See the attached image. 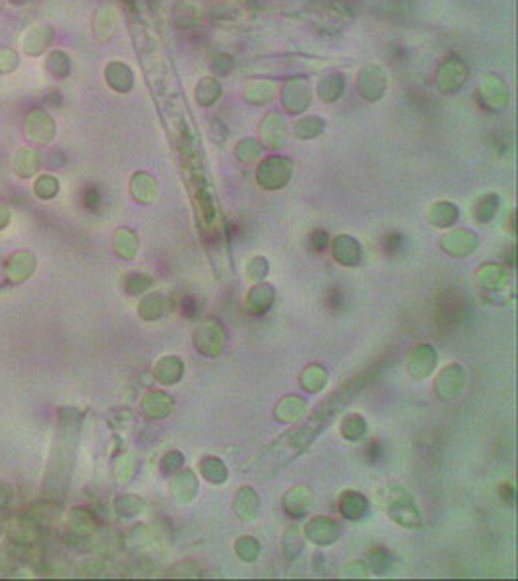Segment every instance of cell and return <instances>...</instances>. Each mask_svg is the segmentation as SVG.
<instances>
[{"mask_svg":"<svg viewBox=\"0 0 518 581\" xmlns=\"http://www.w3.org/2000/svg\"><path fill=\"white\" fill-rule=\"evenodd\" d=\"M70 70V62H68V57L61 51H54L49 54L47 59V72L51 74L52 78L57 80H63L64 76L68 74Z\"/></svg>","mask_w":518,"mask_h":581,"instance_id":"2","label":"cell"},{"mask_svg":"<svg viewBox=\"0 0 518 581\" xmlns=\"http://www.w3.org/2000/svg\"><path fill=\"white\" fill-rule=\"evenodd\" d=\"M10 4H16V6H21V4H26L28 0H8Z\"/></svg>","mask_w":518,"mask_h":581,"instance_id":"5","label":"cell"},{"mask_svg":"<svg viewBox=\"0 0 518 581\" xmlns=\"http://www.w3.org/2000/svg\"><path fill=\"white\" fill-rule=\"evenodd\" d=\"M18 66V54L14 51H0V72H12Z\"/></svg>","mask_w":518,"mask_h":581,"instance_id":"3","label":"cell"},{"mask_svg":"<svg viewBox=\"0 0 518 581\" xmlns=\"http://www.w3.org/2000/svg\"><path fill=\"white\" fill-rule=\"evenodd\" d=\"M51 35L52 33L49 26H45V23H35V26H32L30 30L23 33V37H21V49H23L26 54H30V57H37V54L45 52V49L49 47Z\"/></svg>","mask_w":518,"mask_h":581,"instance_id":"1","label":"cell"},{"mask_svg":"<svg viewBox=\"0 0 518 581\" xmlns=\"http://www.w3.org/2000/svg\"><path fill=\"white\" fill-rule=\"evenodd\" d=\"M83 205L90 207V210H95V207L99 205V194L95 192L94 188H88V190L83 192Z\"/></svg>","mask_w":518,"mask_h":581,"instance_id":"4","label":"cell"}]
</instances>
